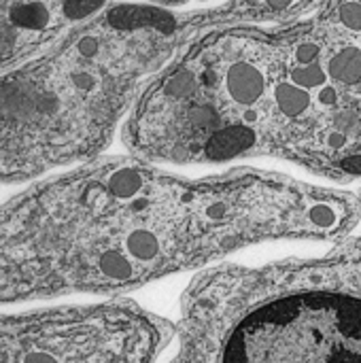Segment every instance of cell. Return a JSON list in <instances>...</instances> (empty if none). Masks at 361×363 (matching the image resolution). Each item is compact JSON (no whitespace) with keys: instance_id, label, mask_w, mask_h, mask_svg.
I'll return each mask as SVG.
<instances>
[{"instance_id":"obj_3","label":"cell","mask_w":361,"mask_h":363,"mask_svg":"<svg viewBox=\"0 0 361 363\" xmlns=\"http://www.w3.org/2000/svg\"><path fill=\"white\" fill-rule=\"evenodd\" d=\"M330 262L334 264V268L345 279H349L353 285L361 287V240H357L355 247L345 249V251H338L336 255H332Z\"/></svg>"},{"instance_id":"obj_4","label":"cell","mask_w":361,"mask_h":363,"mask_svg":"<svg viewBox=\"0 0 361 363\" xmlns=\"http://www.w3.org/2000/svg\"><path fill=\"white\" fill-rule=\"evenodd\" d=\"M338 15H340V23L347 28V30H351V32H361V4L360 2H353V0H349V2H345L343 6H340V11H338Z\"/></svg>"},{"instance_id":"obj_2","label":"cell","mask_w":361,"mask_h":363,"mask_svg":"<svg viewBox=\"0 0 361 363\" xmlns=\"http://www.w3.org/2000/svg\"><path fill=\"white\" fill-rule=\"evenodd\" d=\"M170 334L128 304L0 315V363H155Z\"/></svg>"},{"instance_id":"obj_1","label":"cell","mask_w":361,"mask_h":363,"mask_svg":"<svg viewBox=\"0 0 361 363\" xmlns=\"http://www.w3.org/2000/svg\"><path fill=\"white\" fill-rule=\"evenodd\" d=\"M170 363H361V287L328 259L202 277Z\"/></svg>"},{"instance_id":"obj_5","label":"cell","mask_w":361,"mask_h":363,"mask_svg":"<svg viewBox=\"0 0 361 363\" xmlns=\"http://www.w3.org/2000/svg\"><path fill=\"white\" fill-rule=\"evenodd\" d=\"M166 2H170V0H166Z\"/></svg>"}]
</instances>
